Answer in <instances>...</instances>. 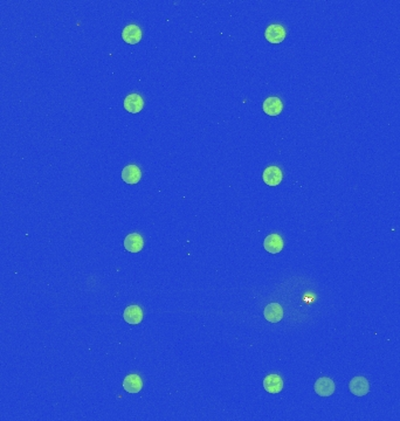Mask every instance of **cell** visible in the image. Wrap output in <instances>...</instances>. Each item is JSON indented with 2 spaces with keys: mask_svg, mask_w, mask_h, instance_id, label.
Instances as JSON below:
<instances>
[{
  "mask_svg": "<svg viewBox=\"0 0 400 421\" xmlns=\"http://www.w3.org/2000/svg\"><path fill=\"white\" fill-rule=\"evenodd\" d=\"M313 390H315V392L319 395V397L327 398L335 393L336 386H335L334 380L331 379V378L322 377L316 380L315 385H313Z\"/></svg>",
  "mask_w": 400,
  "mask_h": 421,
  "instance_id": "obj_1",
  "label": "cell"
},
{
  "mask_svg": "<svg viewBox=\"0 0 400 421\" xmlns=\"http://www.w3.org/2000/svg\"><path fill=\"white\" fill-rule=\"evenodd\" d=\"M349 390L356 397H364L369 393L370 384L365 377H355L349 383Z\"/></svg>",
  "mask_w": 400,
  "mask_h": 421,
  "instance_id": "obj_2",
  "label": "cell"
},
{
  "mask_svg": "<svg viewBox=\"0 0 400 421\" xmlns=\"http://www.w3.org/2000/svg\"><path fill=\"white\" fill-rule=\"evenodd\" d=\"M264 388L270 394H277L282 391L283 380L279 374H268L264 379Z\"/></svg>",
  "mask_w": 400,
  "mask_h": 421,
  "instance_id": "obj_3",
  "label": "cell"
},
{
  "mask_svg": "<svg viewBox=\"0 0 400 421\" xmlns=\"http://www.w3.org/2000/svg\"><path fill=\"white\" fill-rule=\"evenodd\" d=\"M265 37L270 44H280L286 38V30L281 25H270L266 28Z\"/></svg>",
  "mask_w": 400,
  "mask_h": 421,
  "instance_id": "obj_4",
  "label": "cell"
},
{
  "mask_svg": "<svg viewBox=\"0 0 400 421\" xmlns=\"http://www.w3.org/2000/svg\"><path fill=\"white\" fill-rule=\"evenodd\" d=\"M265 318L270 323H279L283 318V308L279 303H270L264 310Z\"/></svg>",
  "mask_w": 400,
  "mask_h": 421,
  "instance_id": "obj_5",
  "label": "cell"
},
{
  "mask_svg": "<svg viewBox=\"0 0 400 421\" xmlns=\"http://www.w3.org/2000/svg\"><path fill=\"white\" fill-rule=\"evenodd\" d=\"M144 247V240L138 233H131L125 236L124 248L130 253H138Z\"/></svg>",
  "mask_w": 400,
  "mask_h": 421,
  "instance_id": "obj_6",
  "label": "cell"
},
{
  "mask_svg": "<svg viewBox=\"0 0 400 421\" xmlns=\"http://www.w3.org/2000/svg\"><path fill=\"white\" fill-rule=\"evenodd\" d=\"M264 248L270 254H277L283 248V239L279 234H270L265 239Z\"/></svg>",
  "mask_w": 400,
  "mask_h": 421,
  "instance_id": "obj_7",
  "label": "cell"
},
{
  "mask_svg": "<svg viewBox=\"0 0 400 421\" xmlns=\"http://www.w3.org/2000/svg\"><path fill=\"white\" fill-rule=\"evenodd\" d=\"M144 107V101L142 96L138 95V94H130L125 97L124 100V108L125 110L129 111L131 114H137L139 113L140 110L143 109Z\"/></svg>",
  "mask_w": 400,
  "mask_h": 421,
  "instance_id": "obj_8",
  "label": "cell"
},
{
  "mask_svg": "<svg viewBox=\"0 0 400 421\" xmlns=\"http://www.w3.org/2000/svg\"><path fill=\"white\" fill-rule=\"evenodd\" d=\"M143 387V381L136 373L128 374L123 380V388L128 393H138Z\"/></svg>",
  "mask_w": 400,
  "mask_h": 421,
  "instance_id": "obj_9",
  "label": "cell"
},
{
  "mask_svg": "<svg viewBox=\"0 0 400 421\" xmlns=\"http://www.w3.org/2000/svg\"><path fill=\"white\" fill-rule=\"evenodd\" d=\"M262 178L268 186H276L282 181V171L277 166H269L264 171Z\"/></svg>",
  "mask_w": 400,
  "mask_h": 421,
  "instance_id": "obj_10",
  "label": "cell"
},
{
  "mask_svg": "<svg viewBox=\"0 0 400 421\" xmlns=\"http://www.w3.org/2000/svg\"><path fill=\"white\" fill-rule=\"evenodd\" d=\"M140 177H142V172H140L139 167L135 164L128 165V166H125L122 170V179L127 184H137Z\"/></svg>",
  "mask_w": 400,
  "mask_h": 421,
  "instance_id": "obj_11",
  "label": "cell"
},
{
  "mask_svg": "<svg viewBox=\"0 0 400 421\" xmlns=\"http://www.w3.org/2000/svg\"><path fill=\"white\" fill-rule=\"evenodd\" d=\"M122 38L127 44L135 45L139 42L140 38H142V31L137 25H129L122 31Z\"/></svg>",
  "mask_w": 400,
  "mask_h": 421,
  "instance_id": "obj_12",
  "label": "cell"
},
{
  "mask_svg": "<svg viewBox=\"0 0 400 421\" xmlns=\"http://www.w3.org/2000/svg\"><path fill=\"white\" fill-rule=\"evenodd\" d=\"M123 317L125 322L129 323V324H139L143 319V311L138 305L133 304L130 307L125 308L123 312Z\"/></svg>",
  "mask_w": 400,
  "mask_h": 421,
  "instance_id": "obj_13",
  "label": "cell"
},
{
  "mask_svg": "<svg viewBox=\"0 0 400 421\" xmlns=\"http://www.w3.org/2000/svg\"><path fill=\"white\" fill-rule=\"evenodd\" d=\"M264 111L269 116H277L282 111V102L277 97H268L264 102Z\"/></svg>",
  "mask_w": 400,
  "mask_h": 421,
  "instance_id": "obj_14",
  "label": "cell"
}]
</instances>
